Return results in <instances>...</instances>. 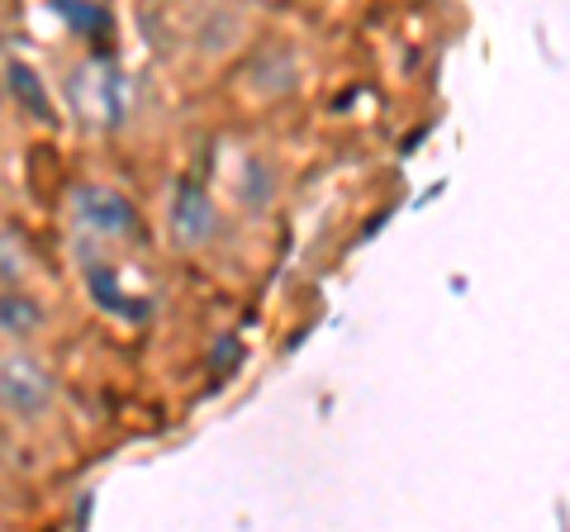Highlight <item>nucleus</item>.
I'll use <instances>...</instances> for the list:
<instances>
[{
  "instance_id": "nucleus-1",
  "label": "nucleus",
  "mask_w": 570,
  "mask_h": 532,
  "mask_svg": "<svg viewBox=\"0 0 570 532\" xmlns=\"http://www.w3.org/2000/svg\"><path fill=\"white\" fill-rule=\"evenodd\" d=\"M52 400H58V385H52L48 366L33 357V352H24V347L0 352V410L33 423L52 410Z\"/></svg>"
},
{
  "instance_id": "nucleus-2",
  "label": "nucleus",
  "mask_w": 570,
  "mask_h": 532,
  "mask_svg": "<svg viewBox=\"0 0 570 532\" xmlns=\"http://www.w3.org/2000/svg\"><path fill=\"white\" fill-rule=\"evenodd\" d=\"M71 215H77V224L96 238H129L134 224H138L134 205L110 186H81L77 200H71Z\"/></svg>"
},
{
  "instance_id": "nucleus-4",
  "label": "nucleus",
  "mask_w": 570,
  "mask_h": 532,
  "mask_svg": "<svg viewBox=\"0 0 570 532\" xmlns=\"http://www.w3.org/2000/svg\"><path fill=\"white\" fill-rule=\"evenodd\" d=\"M0 328H6L10 338H33V333L43 328V309L33 305L29 295L6 290V295H0Z\"/></svg>"
},
{
  "instance_id": "nucleus-3",
  "label": "nucleus",
  "mask_w": 570,
  "mask_h": 532,
  "mask_svg": "<svg viewBox=\"0 0 570 532\" xmlns=\"http://www.w3.org/2000/svg\"><path fill=\"white\" fill-rule=\"evenodd\" d=\"M167 234L171 243L181 247H200L214 238V205L200 186H181L171 195V209H167Z\"/></svg>"
}]
</instances>
